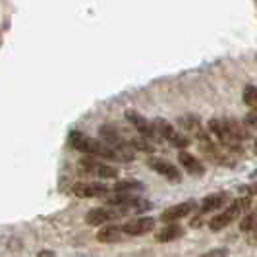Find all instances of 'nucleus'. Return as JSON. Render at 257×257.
Returning <instances> with one entry per match:
<instances>
[{"label": "nucleus", "instance_id": "1", "mask_svg": "<svg viewBox=\"0 0 257 257\" xmlns=\"http://www.w3.org/2000/svg\"><path fill=\"white\" fill-rule=\"evenodd\" d=\"M249 207H251V197L245 195L244 199L234 201V203L226 207L222 213H219L217 217H213V219L209 220V228L213 232H219V230H222V228H226L228 224H232V222L238 219L244 211H247Z\"/></svg>", "mask_w": 257, "mask_h": 257}, {"label": "nucleus", "instance_id": "2", "mask_svg": "<svg viewBox=\"0 0 257 257\" xmlns=\"http://www.w3.org/2000/svg\"><path fill=\"white\" fill-rule=\"evenodd\" d=\"M77 165H79V168H81L85 174L103 178V180H110V178H116V176H118V168L112 167V165H106L103 159L93 157V155L83 157Z\"/></svg>", "mask_w": 257, "mask_h": 257}, {"label": "nucleus", "instance_id": "3", "mask_svg": "<svg viewBox=\"0 0 257 257\" xmlns=\"http://www.w3.org/2000/svg\"><path fill=\"white\" fill-rule=\"evenodd\" d=\"M153 130L155 134H157V138H161V140H167L172 147H176V149H184V147H188L190 145V138H186L184 134H178L176 128L167 122L165 118H155L153 120Z\"/></svg>", "mask_w": 257, "mask_h": 257}, {"label": "nucleus", "instance_id": "4", "mask_svg": "<svg viewBox=\"0 0 257 257\" xmlns=\"http://www.w3.org/2000/svg\"><path fill=\"white\" fill-rule=\"evenodd\" d=\"M209 130H211V134L217 136V140L222 143V147H226L228 151H242L240 140H236L230 132L226 130L222 118H213V120H209Z\"/></svg>", "mask_w": 257, "mask_h": 257}, {"label": "nucleus", "instance_id": "5", "mask_svg": "<svg viewBox=\"0 0 257 257\" xmlns=\"http://www.w3.org/2000/svg\"><path fill=\"white\" fill-rule=\"evenodd\" d=\"M122 217L118 209H110V207H95L89 209L85 215V222L91 226H104L108 222H114Z\"/></svg>", "mask_w": 257, "mask_h": 257}, {"label": "nucleus", "instance_id": "6", "mask_svg": "<svg viewBox=\"0 0 257 257\" xmlns=\"http://www.w3.org/2000/svg\"><path fill=\"white\" fill-rule=\"evenodd\" d=\"M110 192V188L101 182H76L72 186V193L81 199H91V197H103Z\"/></svg>", "mask_w": 257, "mask_h": 257}, {"label": "nucleus", "instance_id": "7", "mask_svg": "<svg viewBox=\"0 0 257 257\" xmlns=\"http://www.w3.org/2000/svg\"><path fill=\"white\" fill-rule=\"evenodd\" d=\"M99 136H101V142H104L106 145L114 147V149H132L130 140L120 132V130L112 126V124H104L99 128Z\"/></svg>", "mask_w": 257, "mask_h": 257}, {"label": "nucleus", "instance_id": "8", "mask_svg": "<svg viewBox=\"0 0 257 257\" xmlns=\"http://www.w3.org/2000/svg\"><path fill=\"white\" fill-rule=\"evenodd\" d=\"M147 165H149V168L151 170H155L157 174H161V176H165L167 180L170 182H182V174L180 170L176 168V165H172L170 161H167V159H161V157H151L149 161H147Z\"/></svg>", "mask_w": 257, "mask_h": 257}, {"label": "nucleus", "instance_id": "9", "mask_svg": "<svg viewBox=\"0 0 257 257\" xmlns=\"http://www.w3.org/2000/svg\"><path fill=\"white\" fill-rule=\"evenodd\" d=\"M195 201H184V203H178V205H172L165 209L163 213H161V220L163 222H178L180 219L184 217H188V215H192V211L195 209Z\"/></svg>", "mask_w": 257, "mask_h": 257}, {"label": "nucleus", "instance_id": "10", "mask_svg": "<svg viewBox=\"0 0 257 257\" xmlns=\"http://www.w3.org/2000/svg\"><path fill=\"white\" fill-rule=\"evenodd\" d=\"M155 228V219L153 217H138L134 220H128L124 226H122V232L126 236H143L147 232H151Z\"/></svg>", "mask_w": 257, "mask_h": 257}, {"label": "nucleus", "instance_id": "11", "mask_svg": "<svg viewBox=\"0 0 257 257\" xmlns=\"http://www.w3.org/2000/svg\"><path fill=\"white\" fill-rule=\"evenodd\" d=\"M126 120L136 128V132H138L142 138H145V140H153V138H157V134H155V130H153V124L147 122L145 116H142L140 112L128 110V112H126Z\"/></svg>", "mask_w": 257, "mask_h": 257}, {"label": "nucleus", "instance_id": "12", "mask_svg": "<svg viewBox=\"0 0 257 257\" xmlns=\"http://www.w3.org/2000/svg\"><path fill=\"white\" fill-rule=\"evenodd\" d=\"M178 124H180L186 132H192L193 138L199 140V143L211 140L209 134H207V130L203 128V124H201V120H199L197 116H180V118H178Z\"/></svg>", "mask_w": 257, "mask_h": 257}, {"label": "nucleus", "instance_id": "13", "mask_svg": "<svg viewBox=\"0 0 257 257\" xmlns=\"http://www.w3.org/2000/svg\"><path fill=\"white\" fill-rule=\"evenodd\" d=\"M120 211V215L124 217V215H142L145 211H149L151 209V201H147V199H143V197H130L126 203H122L120 207H114Z\"/></svg>", "mask_w": 257, "mask_h": 257}, {"label": "nucleus", "instance_id": "14", "mask_svg": "<svg viewBox=\"0 0 257 257\" xmlns=\"http://www.w3.org/2000/svg\"><path fill=\"white\" fill-rule=\"evenodd\" d=\"M182 236H184V228L178 222H167V226H163L159 232H155V242L168 244V242H174L176 238H182Z\"/></svg>", "mask_w": 257, "mask_h": 257}, {"label": "nucleus", "instance_id": "15", "mask_svg": "<svg viewBox=\"0 0 257 257\" xmlns=\"http://www.w3.org/2000/svg\"><path fill=\"white\" fill-rule=\"evenodd\" d=\"M226 201H228V193H211V195H207L205 199L201 201L199 213L207 215V213L219 211V209H222V207L226 205Z\"/></svg>", "mask_w": 257, "mask_h": 257}, {"label": "nucleus", "instance_id": "16", "mask_svg": "<svg viewBox=\"0 0 257 257\" xmlns=\"http://www.w3.org/2000/svg\"><path fill=\"white\" fill-rule=\"evenodd\" d=\"M178 161H180V165L190 174H193V176H201L203 172H205V165L195 157V155L188 153V151H180V155H178Z\"/></svg>", "mask_w": 257, "mask_h": 257}, {"label": "nucleus", "instance_id": "17", "mask_svg": "<svg viewBox=\"0 0 257 257\" xmlns=\"http://www.w3.org/2000/svg\"><path fill=\"white\" fill-rule=\"evenodd\" d=\"M124 232H122V226H116V224H110L108 226H103L101 230L97 232V242L101 244H118L122 240Z\"/></svg>", "mask_w": 257, "mask_h": 257}, {"label": "nucleus", "instance_id": "18", "mask_svg": "<svg viewBox=\"0 0 257 257\" xmlns=\"http://www.w3.org/2000/svg\"><path fill=\"white\" fill-rule=\"evenodd\" d=\"M222 122H224L226 130L230 132L236 140H240V142H242V140H247V138H249L247 128H245L244 124H240L238 120H234V118H222Z\"/></svg>", "mask_w": 257, "mask_h": 257}, {"label": "nucleus", "instance_id": "19", "mask_svg": "<svg viewBox=\"0 0 257 257\" xmlns=\"http://www.w3.org/2000/svg\"><path fill=\"white\" fill-rule=\"evenodd\" d=\"M143 190V184L140 180H120L116 182L114 186H112V192H120V193H134L136 192H142Z\"/></svg>", "mask_w": 257, "mask_h": 257}, {"label": "nucleus", "instance_id": "20", "mask_svg": "<svg viewBox=\"0 0 257 257\" xmlns=\"http://www.w3.org/2000/svg\"><path fill=\"white\" fill-rule=\"evenodd\" d=\"M240 228H242V232L249 234V236H251V240H255V242H257V211L249 213V215L242 220Z\"/></svg>", "mask_w": 257, "mask_h": 257}, {"label": "nucleus", "instance_id": "21", "mask_svg": "<svg viewBox=\"0 0 257 257\" xmlns=\"http://www.w3.org/2000/svg\"><path fill=\"white\" fill-rule=\"evenodd\" d=\"M244 103L253 108V112H257V87L255 85H245L244 89Z\"/></svg>", "mask_w": 257, "mask_h": 257}, {"label": "nucleus", "instance_id": "22", "mask_svg": "<svg viewBox=\"0 0 257 257\" xmlns=\"http://www.w3.org/2000/svg\"><path fill=\"white\" fill-rule=\"evenodd\" d=\"M130 145L134 151H143V153H153L155 151V147L145 138H134V140H130Z\"/></svg>", "mask_w": 257, "mask_h": 257}, {"label": "nucleus", "instance_id": "23", "mask_svg": "<svg viewBox=\"0 0 257 257\" xmlns=\"http://www.w3.org/2000/svg\"><path fill=\"white\" fill-rule=\"evenodd\" d=\"M228 247H215V249H209L205 253H201L199 257H228Z\"/></svg>", "mask_w": 257, "mask_h": 257}, {"label": "nucleus", "instance_id": "24", "mask_svg": "<svg viewBox=\"0 0 257 257\" xmlns=\"http://www.w3.org/2000/svg\"><path fill=\"white\" fill-rule=\"evenodd\" d=\"M245 122H247L253 130H257V112H251V114L245 116Z\"/></svg>", "mask_w": 257, "mask_h": 257}, {"label": "nucleus", "instance_id": "25", "mask_svg": "<svg viewBox=\"0 0 257 257\" xmlns=\"http://www.w3.org/2000/svg\"><path fill=\"white\" fill-rule=\"evenodd\" d=\"M37 257H56V253L52 251V249H43V251H39Z\"/></svg>", "mask_w": 257, "mask_h": 257}, {"label": "nucleus", "instance_id": "26", "mask_svg": "<svg viewBox=\"0 0 257 257\" xmlns=\"http://www.w3.org/2000/svg\"><path fill=\"white\" fill-rule=\"evenodd\" d=\"M253 153L257 155V140H255V142H253Z\"/></svg>", "mask_w": 257, "mask_h": 257}, {"label": "nucleus", "instance_id": "27", "mask_svg": "<svg viewBox=\"0 0 257 257\" xmlns=\"http://www.w3.org/2000/svg\"><path fill=\"white\" fill-rule=\"evenodd\" d=\"M251 176H257V170H255V172H251Z\"/></svg>", "mask_w": 257, "mask_h": 257}, {"label": "nucleus", "instance_id": "28", "mask_svg": "<svg viewBox=\"0 0 257 257\" xmlns=\"http://www.w3.org/2000/svg\"><path fill=\"white\" fill-rule=\"evenodd\" d=\"M255 193H257V184H255Z\"/></svg>", "mask_w": 257, "mask_h": 257}]
</instances>
